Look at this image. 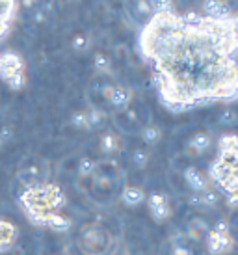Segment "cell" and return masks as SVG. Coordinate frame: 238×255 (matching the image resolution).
Returning a JSON list of instances; mask_svg holds the SVG:
<instances>
[{"label": "cell", "instance_id": "4", "mask_svg": "<svg viewBox=\"0 0 238 255\" xmlns=\"http://www.w3.org/2000/svg\"><path fill=\"white\" fill-rule=\"evenodd\" d=\"M151 123H153L151 110L141 101H132L125 110H119V112L112 114L114 130L119 132V134H140L141 128L151 125Z\"/></svg>", "mask_w": 238, "mask_h": 255}, {"label": "cell", "instance_id": "33", "mask_svg": "<svg viewBox=\"0 0 238 255\" xmlns=\"http://www.w3.org/2000/svg\"><path fill=\"white\" fill-rule=\"evenodd\" d=\"M214 233H220V235H229V226H227V220H218L214 226L210 227Z\"/></svg>", "mask_w": 238, "mask_h": 255}, {"label": "cell", "instance_id": "34", "mask_svg": "<svg viewBox=\"0 0 238 255\" xmlns=\"http://www.w3.org/2000/svg\"><path fill=\"white\" fill-rule=\"evenodd\" d=\"M116 58L119 62H126L128 60V50H126V45H116Z\"/></svg>", "mask_w": 238, "mask_h": 255}, {"label": "cell", "instance_id": "14", "mask_svg": "<svg viewBox=\"0 0 238 255\" xmlns=\"http://www.w3.org/2000/svg\"><path fill=\"white\" fill-rule=\"evenodd\" d=\"M233 246H235V244L231 242L229 235L214 233L212 229H210V233L207 235V239H205V248H207L209 255H225L231 252Z\"/></svg>", "mask_w": 238, "mask_h": 255}, {"label": "cell", "instance_id": "16", "mask_svg": "<svg viewBox=\"0 0 238 255\" xmlns=\"http://www.w3.org/2000/svg\"><path fill=\"white\" fill-rule=\"evenodd\" d=\"M19 239V227L11 220L0 218V254L9 252Z\"/></svg>", "mask_w": 238, "mask_h": 255}, {"label": "cell", "instance_id": "23", "mask_svg": "<svg viewBox=\"0 0 238 255\" xmlns=\"http://www.w3.org/2000/svg\"><path fill=\"white\" fill-rule=\"evenodd\" d=\"M86 118H88L90 130H93V128L105 127V123L108 121V112H103V110H97V108H88L86 110Z\"/></svg>", "mask_w": 238, "mask_h": 255}, {"label": "cell", "instance_id": "5", "mask_svg": "<svg viewBox=\"0 0 238 255\" xmlns=\"http://www.w3.org/2000/svg\"><path fill=\"white\" fill-rule=\"evenodd\" d=\"M114 241L112 233L101 224H86L77 237V250L82 255H108Z\"/></svg>", "mask_w": 238, "mask_h": 255}, {"label": "cell", "instance_id": "8", "mask_svg": "<svg viewBox=\"0 0 238 255\" xmlns=\"http://www.w3.org/2000/svg\"><path fill=\"white\" fill-rule=\"evenodd\" d=\"M182 181H184L186 186L192 190V194H201V192H207L214 188L209 175H207L205 171L199 170L197 166H194V164L182 168Z\"/></svg>", "mask_w": 238, "mask_h": 255}, {"label": "cell", "instance_id": "29", "mask_svg": "<svg viewBox=\"0 0 238 255\" xmlns=\"http://www.w3.org/2000/svg\"><path fill=\"white\" fill-rule=\"evenodd\" d=\"M91 184H93V175H77V179H75L77 190L80 192V194H84V196L90 194Z\"/></svg>", "mask_w": 238, "mask_h": 255}, {"label": "cell", "instance_id": "30", "mask_svg": "<svg viewBox=\"0 0 238 255\" xmlns=\"http://www.w3.org/2000/svg\"><path fill=\"white\" fill-rule=\"evenodd\" d=\"M220 125H224V127H235L238 123V114L235 110H224V112L220 114Z\"/></svg>", "mask_w": 238, "mask_h": 255}, {"label": "cell", "instance_id": "10", "mask_svg": "<svg viewBox=\"0 0 238 255\" xmlns=\"http://www.w3.org/2000/svg\"><path fill=\"white\" fill-rule=\"evenodd\" d=\"M93 175H97V177H101V179H106V181H116V183L125 181V170H123V166L119 164L118 158H108V156L97 160V166H95Z\"/></svg>", "mask_w": 238, "mask_h": 255}, {"label": "cell", "instance_id": "27", "mask_svg": "<svg viewBox=\"0 0 238 255\" xmlns=\"http://www.w3.org/2000/svg\"><path fill=\"white\" fill-rule=\"evenodd\" d=\"M227 226H229V239L235 246H238V207L233 209L231 216L227 218Z\"/></svg>", "mask_w": 238, "mask_h": 255}, {"label": "cell", "instance_id": "9", "mask_svg": "<svg viewBox=\"0 0 238 255\" xmlns=\"http://www.w3.org/2000/svg\"><path fill=\"white\" fill-rule=\"evenodd\" d=\"M145 199H147L149 213H151L154 222L162 224V222L169 220L173 211H171V205H169V198L164 192H151Z\"/></svg>", "mask_w": 238, "mask_h": 255}, {"label": "cell", "instance_id": "28", "mask_svg": "<svg viewBox=\"0 0 238 255\" xmlns=\"http://www.w3.org/2000/svg\"><path fill=\"white\" fill-rule=\"evenodd\" d=\"M95 166H97V160H93L91 156H82V158L78 160L77 175H93Z\"/></svg>", "mask_w": 238, "mask_h": 255}, {"label": "cell", "instance_id": "22", "mask_svg": "<svg viewBox=\"0 0 238 255\" xmlns=\"http://www.w3.org/2000/svg\"><path fill=\"white\" fill-rule=\"evenodd\" d=\"M93 67L101 77H112V60L105 52H97L93 56Z\"/></svg>", "mask_w": 238, "mask_h": 255}, {"label": "cell", "instance_id": "11", "mask_svg": "<svg viewBox=\"0 0 238 255\" xmlns=\"http://www.w3.org/2000/svg\"><path fill=\"white\" fill-rule=\"evenodd\" d=\"M210 145H212V134L207 132V130H199V132L190 136V140L186 142V147H184V155L188 158H197L203 153H207Z\"/></svg>", "mask_w": 238, "mask_h": 255}, {"label": "cell", "instance_id": "17", "mask_svg": "<svg viewBox=\"0 0 238 255\" xmlns=\"http://www.w3.org/2000/svg\"><path fill=\"white\" fill-rule=\"evenodd\" d=\"M209 233H210V226L203 218H192L188 224H186V231H184V235H186L194 244L205 242V239H207Z\"/></svg>", "mask_w": 238, "mask_h": 255}, {"label": "cell", "instance_id": "32", "mask_svg": "<svg viewBox=\"0 0 238 255\" xmlns=\"http://www.w3.org/2000/svg\"><path fill=\"white\" fill-rule=\"evenodd\" d=\"M71 125L78 130H90V125H88V118H86V112H75L71 116Z\"/></svg>", "mask_w": 238, "mask_h": 255}, {"label": "cell", "instance_id": "1", "mask_svg": "<svg viewBox=\"0 0 238 255\" xmlns=\"http://www.w3.org/2000/svg\"><path fill=\"white\" fill-rule=\"evenodd\" d=\"M162 103L171 112L238 99V15L197 24L177 11L153 15L138 36Z\"/></svg>", "mask_w": 238, "mask_h": 255}, {"label": "cell", "instance_id": "18", "mask_svg": "<svg viewBox=\"0 0 238 255\" xmlns=\"http://www.w3.org/2000/svg\"><path fill=\"white\" fill-rule=\"evenodd\" d=\"M145 190L141 188V186H128L126 184L125 188H123V192H121V201L125 203L126 207H130V209H134V207L141 205L143 201H145Z\"/></svg>", "mask_w": 238, "mask_h": 255}, {"label": "cell", "instance_id": "20", "mask_svg": "<svg viewBox=\"0 0 238 255\" xmlns=\"http://www.w3.org/2000/svg\"><path fill=\"white\" fill-rule=\"evenodd\" d=\"M149 160H151V149L145 147V145H140L130 153V164L136 170H145Z\"/></svg>", "mask_w": 238, "mask_h": 255}, {"label": "cell", "instance_id": "2", "mask_svg": "<svg viewBox=\"0 0 238 255\" xmlns=\"http://www.w3.org/2000/svg\"><path fill=\"white\" fill-rule=\"evenodd\" d=\"M21 209L24 211L26 218L34 226H41L47 218V214L60 213L67 205V198L63 190L54 183H41L35 186L24 188L19 198Z\"/></svg>", "mask_w": 238, "mask_h": 255}, {"label": "cell", "instance_id": "24", "mask_svg": "<svg viewBox=\"0 0 238 255\" xmlns=\"http://www.w3.org/2000/svg\"><path fill=\"white\" fill-rule=\"evenodd\" d=\"M0 77H2V80H4L11 90H21L22 86H24V82H26L24 71H4V73H0Z\"/></svg>", "mask_w": 238, "mask_h": 255}, {"label": "cell", "instance_id": "6", "mask_svg": "<svg viewBox=\"0 0 238 255\" xmlns=\"http://www.w3.org/2000/svg\"><path fill=\"white\" fill-rule=\"evenodd\" d=\"M125 186V181L116 183V181H106V179L93 175V184H91V190L86 198L99 207L112 205V203H116L121 198V192H123Z\"/></svg>", "mask_w": 238, "mask_h": 255}, {"label": "cell", "instance_id": "12", "mask_svg": "<svg viewBox=\"0 0 238 255\" xmlns=\"http://www.w3.org/2000/svg\"><path fill=\"white\" fill-rule=\"evenodd\" d=\"M132 101H134V93L128 86L114 84L112 92L108 95V110H112V114L119 112V110H125Z\"/></svg>", "mask_w": 238, "mask_h": 255}, {"label": "cell", "instance_id": "3", "mask_svg": "<svg viewBox=\"0 0 238 255\" xmlns=\"http://www.w3.org/2000/svg\"><path fill=\"white\" fill-rule=\"evenodd\" d=\"M212 186L227 198L229 207H238V149H218L216 160L210 164Z\"/></svg>", "mask_w": 238, "mask_h": 255}, {"label": "cell", "instance_id": "13", "mask_svg": "<svg viewBox=\"0 0 238 255\" xmlns=\"http://www.w3.org/2000/svg\"><path fill=\"white\" fill-rule=\"evenodd\" d=\"M99 149H101V153L106 155L108 158H116V155H119V153L123 151V138H121V134L116 132L114 128H106L105 132L101 134Z\"/></svg>", "mask_w": 238, "mask_h": 255}, {"label": "cell", "instance_id": "26", "mask_svg": "<svg viewBox=\"0 0 238 255\" xmlns=\"http://www.w3.org/2000/svg\"><path fill=\"white\" fill-rule=\"evenodd\" d=\"M160 255H196L194 250L188 248V246H179V244H173V242H166L164 248H162Z\"/></svg>", "mask_w": 238, "mask_h": 255}, {"label": "cell", "instance_id": "25", "mask_svg": "<svg viewBox=\"0 0 238 255\" xmlns=\"http://www.w3.org/2000/svg\"><path fill=\"white\" fill-rule=\"evenodd\" d=\"M91 45H93V41H91V37L88 34H77L71 39V47H73L75 52H88L91 49Z\"/></svg>", "mask_w": 238, "mask_h": 255}, {"label": "cell", "instance_id": "15", "mask_svg": "<svg viewBox=\"0 0 238 255\" xmlns=\"http://www.w3.org/2000/svg\"><path fill=\"white\" fill-rule=\"evenodd\" d=\"M188 203L197 211H212L220 203V192H216V188H212V190L201 192V194H190Z\"/></svg>", "mask_w": 238, "mask_h": 255}, {"label": "cell", "instance_id": "31", "mask_svg": "<svg viewBox=\"0 0 238 255\" xmlns=\"http://www.w3.org/2000/svg\"><path fill=\"white\" fill-rule=\"evenodd\" d=\"M218 149H238V134H224L218 140Z\"/></svg>", "mask_w": 238, "mask_h": 255}, {"label": "cell", "instance_id": "7", "mask_svg": "<svg viewBox=\"0 0 238 255\" xmlns=\"http://www.w3.org/2000/svg\"><path fill=\"white\" fill-rule=\"evenodd\" d=\"M47 175H49V168L45 160L39 158H30L24 164H21V168L17 171V181L28 188V186H35V184L47 183Z\"/></svg>", "mask_w": 238, "mask_h": 255}, {"label": "cell", "instance_id": "35", "mask_svg": "<svg viewBox=\"0 0 238 255\" xmlns=\"http://www.w3.org/2000/svg\"><path fill=\"white\" fill-rule=\"evenodd\" d=\"M11 138V130L7 127H4V128H0V149L6 145V142Z\"/></svg>", "mask_w": 238, "mask_h": 255}, {"label": "cell", "instance_id": "21", "mask_svg": "<svg viewBox=\"0 0 238 255\" xmlns=\"http://www.w3.org/2000/svg\"><path fill=\"white\" fill-rule=\"evenodd\" d=\"M140 138H141V142H143V145L151 149L153 145H156V143L162 140V128L151 123V125H147V127L141 128Z\"/></svg>", "mask_w": 238, "mask_h": 255}, {"label": "cell", "instance_id": "19", "mask_svg": "<svg viewBox=\"0 0 238 255\" xmlns=\"http://www.w3.org/2000/svg\"><path fill=\"white\" fill-rule=\"evenodd\" d=\"M71 226H73V222L60 213L47 214V218L43 222V227H49L50 231H54V233H67Z\"/></svg>", "mask_w": 238, "mask_h": 255}]
</instances>
